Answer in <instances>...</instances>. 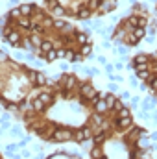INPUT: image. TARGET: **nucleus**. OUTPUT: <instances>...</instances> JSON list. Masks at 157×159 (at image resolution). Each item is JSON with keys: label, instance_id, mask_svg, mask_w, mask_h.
<instances>
[{"label": "nucleus", "instance_id": "16", "mask_svg": "<svg viewBox=\"0 0 157 159\" xmlns=\"http://www.w3.org/2000/svg\"><path fill=\"white\" fill-rule=\"evenodd\" d=\"M30 41H32V44H34L35 48H41V44H43V37H41L39 34H34V35H30Z\"/></svg>", "mask_w": 157, "mask_h": 159}, {"label": "nucleus", "instance_id": "27", "mask_svg": "<svg viewBox=\"0 0 157 159\" xmlns=\"http://www.w3.org/2000/svg\"><path fill=\"white\" fill-rule=\"evenodd\" d=\"M44 56H46V59H48V61H54V59H57V52H56V50H50V52H46Z\"/></svg>", "mask_w": 157, "mask_h": 159}, {"label": "nucleus", "instance_id": "41", "mask_svg": "<svg viewBox=\"0 0 157 159\" xmlns=\"http://www.w3.org/2000/svg\"><path fill=\"white\" fill-rule=\"evenodd\" d=\"M117 52L120 54V56H126V46H120V48H118Z\"/></svg>", "mask_w": 157, "mask_h": 159}, {"label": "nucleus", "instance_id": "32", "mask_svg": "<svg viewBox=\"0 0 157 159\" xmlns=\"http://www.w3.org/2000/svg\"><path fill=\"white\" fill-rule=\"evenodd\" d=\"M150 87H152V91H157V76L150 80Z\"/></svg>", "mask_w": 157, "mask_h": 159}, {"label": "nucleus", "instance_id": "12", "mask_svg": "<svg viewBox=\"0 0 157 159\" xmlns=\"http://www.w3.org/2000/svg\"><path fill=\"white\" fill-rule=\"evenodd\" d=\"M19 9H20V15H24V17H30L34 13V6L32 4H22Z\"/></svg>", "mask_w": 157, "mask_h": 159}, {"label": "nucleus", "instance_id": "18", "mask_svg": "<svg viewBox=\"0 0 157 159\" xmlns=\"http://www.w3.org/2000/svg\"><path fill=\"white\" fill-rule=\"evenodd\" d=\"M91 13H92V11H91L89 7H79V9H78V17H79V19H89V17H91Z\"/></svg>", "mask_w": 157, "mask_h": 159}, {"label": "nucleus", "instance_id": "29", "mask_svg": "<svg viewBox=\"0 0 157 159\" xmlns=\"http://www.w3.org/2000/svg\"><path fill=\"white\" fill-rule=\"evenodd\" d=\"M92 157L102 159V150H100V146H94V148H92Z\"/></svg>", "mask_w": 157, "mask_h": 159}, {"label": "nucleus", "instance_id": "1", "mask_svg": "<svg viewBox=\"0 0 157 159\" xmlns=\"http://www.w3.org/2000/svg\"><path fill=\"white\" fill-rule=\"evenodd\" d=\"M70 139H72V131L65 129V128H57L50 135V141H57V143H65V141H70Z\"/></svg>", "mask_w": 157, "mask_h": 159}, {"label": "nucleus", "instance_id": "51", "mask_svg": "<svg viewBox=\"0 0 157 159\" xmlns=\"http://www.w3.org/2000/svg\"><path fill=\"white\" fill-rule=\"evenodd\" d=\"M154 93H155V96H157V91H154Z\"/></svg>", "mask_w": 157, "mask_h": 159}, {"label": "nucleus", "instance_id": "2", "mask_svg": "<svg viewBox=\"0 0 157 159\" xmlns=\"http://www.w3.org/2000/svg\"><path fill=\"white\" fill-rule=\"evenodd\" d=\"M96 94H98V93H96V89H94L91 83H81V96H83V102L92 100Z\"/></svg>", "mask_w": 157, "mask_h": 159}, {"label": "nucleus", "instance_id": "43", "mask_svg": "<svg viewBox=\"0 0 157 159\" xmlns=\"http://www.w3.org/2000/svg\"><path fill=\"white\" fill-rule=\"evenodd\" d=\"M122 67H124V63H115V69L117 70H122Z\"/></svg>", "mask_w": 157, "mask_h": 159}, {"label": "nucleus", "instance_id": "4", "mask_svg": "<svg viewBox=\"0 0 157 159\" xmlns=\"http://www.w3.org/2000/svg\"><path fill=\"white\" fill-rule=\"evenodd\" d=\"M148 146H150V137L142 131V133L137 137V148H141V150H142V148H148Z\"/></svg>", "mask_w": 157, "mask_h": 159}, {"label": "nucleus", "instance_id": "20", "mask_svg": "<svg viewBox=\"0 0 157 159\" xmlns=\"http://www.w3.org/2000/svg\"><path fill=\"white\" fill-rule=\"evenodd\" d=\"M91 52H92V46H91V43H87V44H81V56L89 57V56H91Z\"/></svg>", "mask_w": 157, "mask_h": 159}, {"label": "nucleus", "instance_id": "13", "mask_svg": "<svg viewBox=\"0 0 157 159\" xmlns=\"http://www.w3.org/2000/svg\"><path fill=\"white\" fill-rule=\"evenodd\" d=\"M37 98H39L41 102H44L46 106H50V104L54 102V96H52V93H41Z\"/></svg>", "mask_w": 157, "mask_h": 159}, {"label": "nucleus", "instance_id": "23", "mask_svg": "<svg viewBox=\"0 0 157 159\" xmlns=\"http://www.w3.org/2000/svg\"><path fill=\"white\" fill-rule=\"evenodd\" d=\"M104 141H105V135H104V133H98V135H94V137H92V143H94L96 146L104 144Z\"/></svg>", "mask_w": 157, "mask_h": 159}, {"label": "nucleus", "instance_id": "15", "mask_svg": "<svg viewBox=\"0 0 157 159\" xmlns=\"http://www.w3.org/2000/svg\"><path fill=\"white\" fill-rule=\"evenodd\" d=\"M32 106H34V111H37V113H43V111H44V107H46V104H44V102H41L39 98H35Z\"/></svg>", "mask_w": 157, "mask_h": 159}, {"label": "nucleus", "instance_id": "47", "mask_svg": "<svg viewBox=\"0 0 157 159\" xmlns=\"http://www.w3.org/2000/svg\"><path fill=\"white\" fill-rule=\"evenodd\" d=\"M7 120H9V113H6V115L2 117V122H7Z\"/></svg>", "mask_w": 157, "mask_h": 159}, {"label": "nucleus", "instance_id": "30", "mask_svg": "<svg viewBox=\"0 0 157 159\" xmlns=\"http://www.w3.org/2000/svg\"><path fill=\"white\" fill-rule=\"evenodd\" d=\"M63 13H65V9H63L61 6H57V4H56V6H54V15H57V17H59V15H63Z\"/></svg>", "mask_w": 157, "mask_h": 159}, {"label": "nucleus", "instance_id": "19", "mask_svg": "<svg viewBox=\"0 0 157 159\" xmlns=\"http://www.w3.org/2000/svg\"><path fill=\"white\" fill-rule=\"evenodd\" d=\"M133 35H135L137 39H142V37L146 35V28H141V26H137V28L133 30Z\"/></svg>", "mask_w": 157, "mask_h": 159}, {"label": "nucleus", "instance_id": "28", "mask_svg": "<svg viewBox=\"0 0 157 159\" xmlns=\"http://www.w3.org/2000/svg\"><path fill=\"white\" fill-rule=\"evenodd\" d=\"M20 46H24V48H28V50H32V52H34V50H35V46H34V44H32V41H20Z\"/></svg>", "mask_w": 157, "mask_h": 159}, {"label": "nucleus", "instance_id": "38", "mask_svg": "<svg viewBox=\"0 0 157 159\" xmlns=\"http://www.w3.org/2000/svg\"><path fill=\"white\" fill-rule=\"evenodd\" d=\"M26 107H28L26 102H20V104H19V109H20V111H26Z\"/></svg>", "mask_w": 157, "mask_h": 159}, {"label": "nucleus", "instance_id": "49", "mask_svg": "<svg viewBox=\"0 0 157 159\" xmlns=\"http://www.w3.org/2000/svg\"><path fill=\"white\" fill-rule=\"evenodd\" d=\"M150 139H152V141H157V131H154V133H152V137H150Z\"/></svg>", "mask_w": 157, "mask_h": 159}, {"label": "nucleus", "instance_id": "36", "mask_svg": "<svg viewBox=\"0 0 157 159\" xmlns=\"http://www.w3.org/2000/svg\"><path fill=\"white\" fill-rule=\"evenodd\" d=\"M17 150V144H9V146H6V152L7 154H11V152H15Z\"/></svg>", "mask_w": 157, "mask_h": 159}, {"label": "nucleus", "instance_id": "46", "mask_svg": "<svg viewBox=\"0 0 157 159\" xmlns=\"http://www.w3.org/2000/svg\"><path fill=\"white\" fill-rule=\"evenodd\" d=\"M6 59H7V56L4 52H0V61H6Z\"/></svg>", "mask_w": 157, "mask_h": 159}, {"label": "nucleus", "instance_id": "10", "mask_svg": "<svg viewBox=\"0 0 157 159\" xmlns=\"http://www.w3.org/2000/svg\"><path fill=\"white\" fill-rule=\"evenodd\" d=\"M17 26H19V28H22V30H30V28L34 26V22H32L28 17H22V19H19V20H17Z\"/></svg>", "mask_w": 157, "mask_h": 159}, {"label": "nucleus", "instance_id": "7", "mask_svg": "<svg viewBox=\"0 0 157 159\" xmlns=\"http://www.w3.org/2000/svg\"><path fill=\"white\" fill-rule=\"evenodd\" d=\"M63 83H65V89H72V87H76V83H78V78L76 76H70V74H65L63 76Z\"/></svg>", "mask_w": 157, "mask_h": 159}, {"label": "nucleus", "instance_id": "5", "mask_svg": "<svg viewBox=\"0 0 157 159\" xmlns=\"http://www.w3.org/2000/svg\"><path fill=\"white\" fill-rule=\"evenodd\" d=\"M7 43H11L13 46H20V34L17 30L7 32Z\"/></svg>", "mask_w": 157, "mask_h": 159}, {"label": "nucleus", "instance_id": "48", "mask_svg": "<svg viewBox=\"0 0 157 159\" xmlns=\"http://www.w3.org/2000/svg\"><path fill=\"white\" fill-rule=\"evenodd\" d=\"M96 59H98V61H100V63H105V57H104V56H98V57H96Z\"/></svg>", "mask_w": 157, "mask_h": 159}, {"label": "nucleus", "instance_id": "26", "mask_svg": "<svg viewBox=\"0 0 157 159\" xmlns=\"http://www.w3.org/2000/svg\"><path fill=\"white\" fill-rule=\"evenodd\" d=\"M56 52H57V59H63V57H67V52H69V48H57Z\"/></svg>", "mask_w": 157, "mask_h": 159}, {"label": "nucleus", "instance_id": "37", "mask_svg": "<svg viewBox=\"0 0 157 159\" xmlns=\"http://www.w3.org/2000/svg\"><path fill=\"white\" fill-rule=\"evenodd\" d=\"M19 15H20V9H19V7H17V9H13V11L9 13V17H19Z\"/></svg>", "mask_w": 157, "mask_h": 159}, {"label": "nucleus", "instance_id": "25", "mask_svg": "<svg viewBox=\"0 0 157 159\" xmlns=\"http://www.w3.org/2000/svg\"><path fill=\"white\" fill-rule=\"evenodd\" d=\"M139 19H141V15H131V17H129V24H131L133 28H137V26H139Z\"/></svg>", "mask_w": 157, "mask_h": 159}, {"label": "nucleus", "instance_id": "17", "mask_svg": "<svg viewBox=\"0 0 157 159\" xmlns=\"http://www.w3.org/2000/svg\"><path fill=\"white\" fill-rule=\"evenodd\" d=\"M50 50H54L52 41H43V44H41V54H46V52H50Z\"/></svg>", "mask_w": 157, "mask_h": 159}, {"label": "nucleus", "instance_id": "9", "mask_svg": "<svg viewBox=\"0 0 157 159\" xmlns=\"http://www.w3.org/2000/svg\"><path fill=\"white\" fill-rule=\"evenodd\" d=\"M74 39L78 41L79 44H87V43L91 41V35L85 34V32H76V34H74Z\"/></svg>", "mask_w": 157, "mask_h": 159}, {"label": "nucleus", "instance_id": "24", "mask_svg": "<svg viewBox=\"0 0 157 159\" xmlns=\"http://www.w3.org/2000/svg\"><path fill=\"white\" fill-rule=\"evenodd\" d=\"M128 117H131L129 109H128V107H122V109L118 111V119H128Z\"/></svg>", "mask_w": 157, "mask_h": 159}, {"label": "nucleus", "instance_id": "34", "mask_svg": "<svg viewBox=\"0 0 157 159\" xmlns=\"http://www.w3.org/2000/svg\"><path fill=\"white\" fill-rule=\"evenodd\" d=\"M128 43H129V44H137V43H139V39L131 34V35H128Z\"/></svg>", "mask_w": 157, "mask_h": 159}, {"label": "nucleus", "instance_id": "44", "mask_svg": "<svg viewBox=\"0 0 157 159\" xmlns=\"http://www.w3.org/2000/svg\"><path fill=\"white\" fill-rule=\"evenodd\" d=\"M105 70H107V72L111 74V72H113V65H105Z\"/></svg>", "mask_w": 157, "mask_h": 159}, {"label": "nucleus", "instance_id": "31", "mask_svg": "<svg viewBox=\"0 0 157 159\" xmlns=\"http://www.w3.org/2000/svg\"><path fill=\"white\" fill-rule=\"evenodd\" d=\"M52 24H54V28H65V24H67V22H65V20H59V19H57V20H54Z\"/></svg>", "mask_w": 157, "mask_h": 159}, {"label": "nucleus", "instance_id": "39", "mask_svg": "<svg viewBox=\"0 0 157 159\" xmlns=\"http://www.w3.org/2000/svg\"><path fill=\"white\" fill-rule=\"evenodd\" d=\"M11 135H20V128H11Z\"/></svg>", "mask_w": 157, "mask_h": 159}, {"label": "nucleus", "instance_id": "42", "mask_svg": "<svg viewBox=\"0 0 157 159\" xmlns=\"http://www.w3.org/2000/svg\"><path fill=\"white\" fill-rule=\"evenodd\" d=\"M115 107H117V111H120V109H122V107H124V106H122V102H115Z\"/></svg>", "mask_w": 157, "mask_h": 159}, {"label": "nucleus", "instance_id": "22", "mask_svg": "<svg viewBox=\"0 0 157 159\" xmlns=\"http://www.w3.org/2000/svg\"><path fill=\"white\" fill-rule=\"evenodd\" d=\"M115 102H117V98L111 94V93H107V96H105V104H107V107L111 109V107H115Z\"/></svg>", "mask_w": 157, "mask_h": 159}, {"label": "nucleus", "instance_id": "35", "mask_svg": "<svg viewBox=\"0 0 157 159\" xmlns=\"http://www.w3.org/2000/svg\"><path fill=\"white\" fill-rule=\"evenodd\" d=\"M118 91V85L113 81V83H109V93H117Z\"/></svg>", "mask_w": 157, "mask_h": 159}, {"label": "nucleus", "instance_id": "40", "mask_svg": "<svg viewBox=\"0 0 157 159\" xmlns=\"http://www.w3.org/2000/svg\"><path fill=\"white\" fill-rule=\"evenodd\" d=\"M28 143H30V139H28V137H24V139H22V141H20V144H19V146H26V144H28Z\"/></svg>", "mask_w": 157, "mask_h": 159}, {"label": "nucleus", "instance_id": "50", "mask_svg": "<svg viewBox=\"0 0 157 159\" xmlns=\"http://www.w3.org/2000/svg\"><path fill=\"white\" fill-rule=\"evenodd\" d=\"M111 80H115V81H122V78H120V76H111Z\"/></svg>", "mask_w": 157, "mask_h": 159}, {"label": "nucleus", "instance_id": "6", "mask_svg": "<svg viewBox=\"0 0 157 159\" xmlns=\"http://www.w3.org/2000/svg\"><path fill=\"white\" fill-rule=\"evenodd\" d=\"M28 74H30V78H34V81H35L37 85H41V87L46 85V76H44V74H41V72H34V70H30Z\"/></svg>", "mask_w": 157, "mask_h": 159}, {"label": "nucleus", "instance_id": "45", "mask_svg": "<svg viewBox=\"0 0 157 159\" xmlns=\"http://www.w3.org/2000/svg\"><path fill=\"white\" fill-rule=\"evenodd\" d=\"M120 96H122V98H129V91H124V93H122Z\"/></svg>", "mask_w": 157, "mask_h": 159}, {"label": "nucleus", "instance_id": "3", "mask_svg": "<svg viewBox=\"0 0 157 159\" xmlns=\"http://www.w3.org/2000/svg\"><path fill=\"white\" fill-rule=\"evenodd\" d=\"M115 7H117V0H102L98 13H100V15H104V13H109V11H113Z\"/></svg>", "mask_w": 157, "mask_h": 159}, {"label": "nucleus", "instance_id": "11", "mask_svg": "<svg viewBox=\"0 0 157 159\" xmlns=\"http://www.w3.org/2000/svg\"><path fill=\"white\" fill-rule=\"evenodd\" d=\"M94 111H96L98 115H104V113H107V111H109V107H107L105 100H100L98 104H94Z\"/></svg>", "mask_w": 157, "mask_h": 159}, {"label": "nucleus", "instance_id": "8", "mask_svg": "<svg viewBox=\"0 0 157 159\" xmlns=\"http://www.w3.org/2000/svg\"><path fill=\"white\" fill-rule=\"evenodd\" d=\"M137 78L144 80V83H150V80L154 78V74H152L148 69H142V70H137Z\"/></svg>", "mask_w": 157, "mask_h": 159}, {"label": "nucleus", "instance_id": "33", "mask_svg": "<svg viewBox=\"0 0 157 159\" xmlns=\"http://www.w3.org/2000/svg\"><path fill=\"white\" fill-rule=\"evenodd\" d=\"M133 7H135V9H139V11H142V13H146V4H135Z\"/></svg>", "mask_w": 157, "mask_h": 159}, {"label": "nucleus", "instance_id": "14", "mask_svg": "<svg viewBox=\"0 0 157 159\" xmlns=\"http://www.w3.org/2000/svg\"><path fill=\"white\" fill-rule=\"evenodd\" d=\"M131 124H133V120H131V117H128V119H118V122H117V126L120 128V129L131 128Z\"/></svg>", "mask_w": 157, "mask_h": 159}, {"label": "nucleus", "instance_id": "21", "mask_svg": "<svg viewBox=\"0 0 157 159\" xmlns=\"http://www.w3.org/2000/svg\"><path fill=\"white\" fill-rule=\"evenodd\" d=\"M100 4H102V0H89L87 7H89L91 11H96V9H100Z\"/></svg>", "mask_w": 157, "mask_h": 159}]
</instances>
